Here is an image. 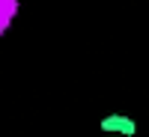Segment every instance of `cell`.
Returning a JSON list of instances; mask_svg holds the SVG:
<instances>
[{
	"instance_id": "1",
	"label": "cell",
	"mask_w": 149,
	"mask_h": 137,
	"mask_svg": "<svg viewBox=\"0 0 149 137\" xmlns=\"http://www.w3.org/2000/svg\"><path fill=\"white\" fill-rule=\"evenodd\" d=\"M102 131H107V134H122V137H131L134 131H137V125H134V119L113 113V116L102 119Z\"/></svg>"
}]
</instances>
